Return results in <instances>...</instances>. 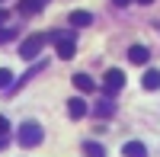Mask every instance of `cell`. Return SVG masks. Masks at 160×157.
Listing matches in <instances>:
<instances>
[{
    "mask_svg": "<svg viewBox=\"0 0 160 157\" xmlns=\"http://www.w3.org/2000/svg\"><path fill=\"white\" fill-rule=\"evenodd\" d=\"M45 42H48V35H45V32L29 35V38L19 45V58H22V61H35V58H38V51L45 48Z\"/></svg>",
    "mask_w": 160,
    "mask_h": 157,
    "instance_id": "6da1fadb",
    "label": "cell"
},
{
    "mask_svg": "<svg viewBox=\"0 0 160 157\" xmlns=\"http://www.w3.org/2000/svg\"><path fill=\"white\" fill-rule=\"evenodd\" d=\"M42 138H45V132H42V125H38V122H22V125H19V144L38 148V144H42Z\"/></svg>",
    "mask_w": 160,
    "mask_h": 157,
    "instance_id": "7a4b0ae2",
    "label": "cell"
},
{
    "mask_svg": "<svg viewBox=\"0 0 160 157\" xmlns=\"http://www.w3.org/2000/svg\"><path fill=\"white\" fill-rule=\"evenodd\" d=\"M48 42H55L58 58H74V51H77V38L68 35V32H51V35H48Z\"/></svg>",
    "mask_w": 160,
    "mask_h": 157,
    "instance_id": "3957f363",
    "label": "cell"
},
{
    "mask_svg": "<svg viewBox=\"0 0 160 157\" xmlns=\"http://www.w3.org/2000/svg\"><path fill=\"white\" fill-rule=\"evenodd\" d=\"M102 87H106V93H118V90L125 87V71H118V68H109L102 77Z\"/></svg>",
    "mask_w": 160,
    "mask_h": 157,
    "instance_id": "277c9868",
    "label": "cell"
},
{
    "mask_svg": "<svg viewBox=\"0 0 160 157\" xmlns=\"http://www.w3.org/2000/svg\"><path fill=\"white\" fill-rule=\"evenodd\" d=\"M128 61H131V64H148V61H151V51L144 48V45H131V48H128Z\"/></svg>",
    "mask_w": 160,
    "mask_h": 157,
    "instance_id": "5b68a950",
    "label": "cell"
},
{
    "mask_svg": "<svg viewBox=\"0 0 160 157\" xmlns=\"http://www.w3.org/2000/svg\"><path fill=\"white\" fill-rule=\"evenodd\" d=\"M68 19H71L74 29H83V26H90V23H93V13H87V10H74Z\"/></svg>",
    "mask_w": 160,
    "mask_h": 157,
    "instance_id": "8992f818",
    "label": "cell"
},
{
    "mask_svg": "<svg viewBox=\"0 0 160 157\" xmlns=\"http://www.w3.org/2000/svg\"><path fill=\"white\" fill-rule=\"evenodd\" d=\"M68 115H71V119H83V115H87V103L80 99V96H74L68 103Z\"/></svg>",
    "mask_w": 160,
    "mask_h": 157,
    "instance_id": "52a82bcc",
    "label": "cell"
},
{
    "mask_svg": "<svg viewBox=\"0 0 160 157\" xmlns=\"http://www.w3.org/2000/svg\"><path fill=\"white\" fill-rule=\"evenodd\" d=\"M141 84H144V90H151V93H154V90H160V71H144V77H141Z\"/></svg>",
    "mask_w": 160,
    "mask_h": 157,
    "instance_id": "ba28073f",
    "label": "cell"
},
{
    "mask_svg": "<svg viewBox=\"0 0 160 157\" xmlns=\"http://www.w3.org/2000/svg\"><path fill=\"white\" fill-rule=\"evenodd\" d=\"M122 154H125V157H148V148H144L141 141H125Z\"/></svg>",
    "mask_w": 160,
    "mask_h": 157,
    "instance_id": "9c48e42d",
    "label": "cell"
},
{
    "mask_svg": "<svg viewBox=\"0 0 160 157\" xmlns=\"http://www.w3.org/2000/svg\"><path fill=\"white\" fill-rule=\"evenodd\" d=\"M74 87L80 90V93H90V90H96V84H93L90 74H74Z\"/></svg>",
    "mask_w": 160,
    "mask_h": 157,
    "instance_id": "30bf717a",
    "label": "cell"
},
{
    "mask_svg": "<svg viewBox=\"0 0 160 157\" xmlns=\"http://www.w3.org/2000/svg\"><path fill=\"white\" fill-rule=\"evenodd\" d=\"M42 7H45V0H19V13H26V16L38 13Z\"/></svg>",
    "mask_w": 160,
    "mask_h": 157,
    "instance_id": "8fae6325",
    "label": "cell"
},
{
    "mask_svg": "<svg viewBox=\"0 0 160 157\" xmlns=\"http://www.w3.org/2000/svg\"><path fill=\"white\" fill-rule=\"evenodd\" d=\"M93 112H96L99 119H109V115L115 112V106H112V99H99V103H96V109H93Z\"/></svg>",
    "mask_w": 160,
    "mask_h": 157,
    "instance_id": "7c38bea8",
    "label": "cell"
},
{
    "mask_svg": "<svg viewBox=\"0 0 160 157\" xmlns=\"http://www.w3.org/2000/svg\"><path fill=\"white\" fill-rule=\"evenodd\" d=\"M83 154L87 157H106V148L96 144V141H83Z\"/></svg>",
    "mask_w": 160,
    "mask_h": 157,
    "instance_id": "4fadbf2b",
    "label": "cell"
},
{
    "mask_svg": "<svg viewBox=\"0 0 160 157\" xmlns=\"http://www.w3.org/2000/svg\"><path fill=\"white\" fill-rule=\"evenodd\" d=\"M10 84H13V74H10L7 68H0V87H3V90H7Z\"/></svg>",
    "mask_w": 160,
    "mask_h": 157,
    "instance_id": "5bb4252c",
    "label": "cell"
},
{
    "mask_svg": "<svg viewBox=\"0 0 160 157\" xmlns=\"http://www.w3.org/2000/svg\"><path fill=\"white\" fill-rule=\"evenodd\" d=\"M13 35H16V32H13V29H0V45H3V42H10Z\"/></svg>",
    "mask_w": 160,
    "mask_h": 157,
    "instance_id": "9a60e30c",
    "label": "cell"
},
{
    "mask_svg": "<svg viewBox=\"0 0 160 157\" xmlns=\"http://www.w3.org/2000/svg\"><path fill=\"white\" fill-rule=\"evenodd\" d=\"M7 132H10V122H7V119H3V115H0V138H3V135H7Z\"/></svg>",
    "mask_w": 160,
    "mask_h": 157,
    "instance_id": "2e32d148",
    "label": "cell"
},
{
    "mask_svg": "<svg viewBox=\"0 0 160 157\" xmlns=\"http://www.w3.org/2000/svg\"><path fill=\"white\" fill-rule=\"evenodd\" d=\"M112 3H115V7H128L131 0H112Z\"/></svg>",
    "mask_w": 160,
    "mask_h": 157,
    "instance_id": "e0dca14e",
    "label": "cell"
},
{
    "mask_svg": "<svg viewBox=\"0 0 160 157\" xmlns=\"http://www.w3.org/2000/svg\"><path fill=\"white\" fill-rule=\"evenodd\" d=\"M135 3H144V7H148V3H154V0H135Z\"/></svg>",
    "mask_w": 160,
    "mask_h": 157,
    "instance_id": "ac0fdd59",
    "label": "cell"
},
{
    "mask_svg": "<svg viewBox=\"0 0 160 157\" xmlns=\"http://www.w3.org/2000/svg\"><path fill=\"white\" fill-rule=\"evenodd\" d=\"M3 19H7V13H3V10H0V23H3Z\"/></svg>",
    "mask_w": 160,
    "mask_h": 157,
    "instance_id": "d6986e66",
    "label": "cell"
},
{
    "mask_svg": "<svg viewBox=\"0 0 160 157\" xmlns=\"http://www.w3.org/2000/svg\"><path fill=\"white\" fill-rule=\"evenodd\" d=\"M3 144H7V141H3V138H0V151H3Z\"/></svg>",
    "mask_w": 160,
    "mask_h": 157,
    "instance_id": "ffe728a7",
    "label": "cell"
},
{
    "mask_svg": "<svg viewBox=\"0 0 160 157\" xmlns=\"http://www.w3.org/2000/svg\"><path fill=\"white\" fill-rule=\"evenodd\" d=\"M157 29H160V23H157Z\"/></svg>",
    "mask_w": 160,
    "mask_h": 157,
    "instance_id": "44dd1931",
    "label": "cell"
},
{
    "mask_svg": "<svg viewBox=\"0 0 160 157\" xmlns=\"http://www.w3.org/2000/svg\"><path fill=\"white\" fill-rule=\"evenodd\" d=\"M0 3H3V0H0Z\"/></svg>",
    "mask_w": 160,
    "mask_h": 157,
    "instance_id": "7402d4cb",
    "label": "cell"
}]
</instances>
